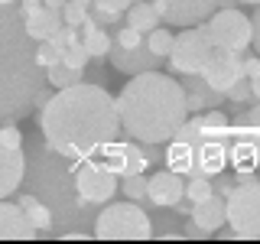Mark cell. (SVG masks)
I'll return each instance as SVG.
<instances>
[{
	"instance_id": "60d3db41",
	"label": "cell",
	"mask_w": 260,
	"mask_h": 244,
	"mask_svg": "<svg viewBox=\"0 0 260 244\" xmlns=\"http://www.w3.org/2000/svg\"><path fill=\"white\" fill-rule=\"evenodd\" d=\"M176 211H179V215H192V202H189V199H182V202L176 205Z\"/></svg>"
},
{
	"instance_id": "277c9868",
	"label": "cell",
	"mask_w": 260,
	"mask_h": 244,
	"mask_svg": "<svg viewBox=\"0 0 260 244\" xmlns=\"http://www.w3.org/2000/svg\"><path fill=\"white\" fill-rule=\"evenodd\" d=\"M234 124L228 114L218 108L202 111V114H189L185 124L176 130V137L169 140L166 160L169 169L182 173L185 179L192 176H208L215 179L218 173H224L228 166V143H231Z\"/></svg>"
},
{
	"instance_id": "ba28073f",
	"label": "cell",
	"mask_w": 260,
	"mask_h": 244,
	"mask_svg": "<svg viewBox=\"0 0 260 244\" xmlns=\"http://www.w3.org/2000/svg\"><path fill=\"white\" fill-rule=\"evenodd\" d=\"M211 55H215V43L208 39L205 26L199 23V26H185L176 36L173 52H169L166 62L176 75H202L205 65L211 62Z\"/></svg>"
},
{
	"instance_id": "8992f818",
	"label": "cell",
	"mask_w": 260,
	"mask_h": 244,
	"mask_svg": "<svg viewBox=\"0 0 260 244\" xmlns=\"http://www.w3.org/2000/svg\"><path fill=\"white\" fill-rule=\"evenodd\" d=\"M94 238L101 241H150L153 238V222L143 211L140 202H108L94 215Z\"/></svg>"
},
{
	"instance_id": "7402d4cb",
	"label": "cell",
	"mask_w": 260,
	"mask_h": 244,
	"mask_svg": "<svg viewBox=\"0 0 260 244\" xmlns=\"http://www.w3.org/2000/svg\"><path fill=\"white\" fill-rule=\"evenodd\" d=\"M16 202H20V208L26 211V218L32 222V228H36L39 234H49V231L55 228V211L49 208V205H46L43 199H39L36 192H23Z\"/></svg>"
},
{
	"instance_id": "1f68e13d",
	"label": "cell",
	"mask_w": 260,
	"mask_h": 244,
	"mask_svg": "<svg viewBox=\"0 0 260 244\" xmlns=\"http://www.w3.org/2000/svg\"><path fill=\"white\" fill-rule=\"evenodd\" d=\"M62 62L72 65V69H78V72H85L88 62H91V52L85 49V43H72V46L62 52Z\"/></svg>"
},
{
	"instance_id": "83f0119b",
	"label": "cell",
	"mask_w": 260,
	"mask_h": 244,
	"mask_svg": "<svg viewBox=\"0 0 260 244\" xmlns=\"http://www.w3.org/2000/svg\"><path fill=\"white\" fill-rule=\"evenodd\" d=\"M173 43H176V36L169 29H162V26H156L153 33H146V46H150V52L159 55L162 62H166L169 52H173Z\"/></svg>"
},
{
	"instance_id": "4dcf8cb0",
	"label": "cell",
	"mask_w": 260,
	"mask_h": 244,
	"mask_svg": "<svg viewBox=\"0 0 260 244\" xmlns=\"http://www.w3.org/2000/svg\"><path fill=\"white\" fill-rule=\"evenodd\" d=\"M224 98L234 104V108H241V104H250V101H254V88H250V78H247V75L238 78V81H234V85L224 92Z\"/></svg>"
},
{
	"instance_id": "d6a6232c",
	"label": "cell",
	"mask_w": 260,
	"mask_h": 244,
	"mask_svg": "<svg viewBox=\"0 0 260 244\" xmlns=\"http://www.w3.org/2000/svg\"><path fill=\"white\" fill-rule=\"evenodd\" d=\"M36 62L43 65V69H52V65L62 62V49L52 43V39H46V43H36Z\"/></svg>"
},
{
	"instance_id": "6da1fadb",
	"label": "cell",
	"mask_w": 260,
	"mask_h": 244,
	"mask_svg": "<svg viewBox=\"0 0 260 244\" xmlns=\"http://www.w3.org/2000/svg\"><path fill=\"white\" fill-rule=\"evenodd\" d=\"M39 130L55 153L69 160H88L98 157L104 143L117 140L124 127L117 98H111L94 81H78L55 92L39 108Z\"/></svg>"
},
{
	"instance_id": "d590c367",
	"label": "cell",
	"mask_w": 260,
	"mask_h": 244,
	"mask_svg": "<svg viewBox=\"0 0 260 244\" xmlns=\"http://www.w3.org/2000/svg\"><path fill=\"white\" fill-rule=\"evenodd\" d=\"M211 186H215V192H218V195H224V199H228V195L234 192V186H238V179H231V176L218 173L215 179H211Z\"/></svg>"
},
{
	"instance_id": "52a82bcc",
	"label": "cell",
	"mask_w": 260,
	"mask_h": 244,
	"mask_svg": "<svg viewBox=\"0 0 260 244\" xmlns=\"http://www.w3.org/2000/svg\"><path fill=\"white\" fill-rule=\"evenodd\" d=\"M111 65L117 72H124V75H140V72H150V69H159L162 59L159 55L150 52V46H146V36L143 33H137L134 26H117L114 33V43H111V52H108Z\"/></svg>"
},
{
	"instance_id": "74e56055",
	"label": "cell",
	"mask_w": 260,
	"mask_h": 244,
	"mask_svg": "<svg viewBox=\"0 0 260 244\" xmlns=\"http://www.w3.org/2000/svg\"><path fill=\"white\" fill-rule=\"evenodd\" d=\"M257 72H260V55H247V59H244V75L254 78Z\"/></svg>"
},
{
	"instance_id": "2e32d148",
	"label": "cell",
	"mask_w": 260,
	"mask_h": 244,
	"mask_svg": "<svg viewBox=\"0 0 260 244\" xmlns=\"http://www.w3.org/2000/svg\"><path fill=\"white\" fill-rule=\"evenodd\" d=\"M26 179V157L23 146H10L0 134V199L13 195Z\"/></svg>"
},
{
	"instance_id": "b9f144b4",
	"label": "cell",
	"mask_w": 260,
	"mask_h": 244,
	"mask_svg": "<svg viewBox=\"0 0 260 244\" xmlns=\"http://www.w3.org/2000/svg\"><path fill=\"white\" fill-rule=\"evenodd\" d=\"M250 88H254V101H260V72L250 78Z\"/></svg>"
},
{
	"instance_id": "7bdbcfd3",
	"label": "cell",
	"mask_w": 260,
	"mask_h": 244,
	"mask_svg": "<svg viewBox=\"0 0 260 244\" xmlns=\"http://www.w3.org/2000/svg\"><path fill=\"white\" fill-rule=\"evenodd\" d=\"M43 4H46V7H52V10H62V7L69 4V0H43Z\"/></svg>"
},
{
	"instance_id": "ffe728a7",
	"label": "cell",
	"mask_w": 260,
	"mask_h": 244,
	"mask_svg": "<svg viewBox=\"0 0 260 244\" xmlns=\"http://www.w3.org/2000/svg\"><path fill=\"white\" fill-rule=\"evenodd\" d=\"M189 218L205 234H215L221 225H228V199H224V195H218V192L208 195L205 202H195V205H192V215Z\"/></svg>"
},
{
	"instance_id": "4316f807",
	"label": "cell",
	"mask_w": 260,
	"mask_h": 244,
	"mask_svg": "<svg viewBox=\"0 0 260 244\" xmlns=\"http://www.w3.org/2000/svg\"><path fill=\"white\" fill-rule=\"evenodd\" d=\"M81 75H85V72L72 69V65H65V62L52 65V69H46V81L55 88V92H62V88H72V85H78V81H85Z\"/></svg>"
},
{
	"instance_id": "f1b7e54d",
	"label": "cell",
	"mask_w": 260,
	"mask_h": 244,
	"mask_svg": "<svg viewBox=\"0 0 260 244\" xmlns=\"http://www.w3.org/2000/svg\"><path fill=\"white\" fill-rule=\"evenodd\" d=\"M208 195H215V186H211V179L208 176H192L189 182H185V199L192 202H205Z\"/></svg>"
},
{
	"instance_id": "3957f363",
	"label": "cell",
	"mask_w": 260,
	"mask_h": 244,
	"mask_svg": "<svg viewBox=\"0 0 260 244\" xmlns=\"http://www.w3.org/2000/svg\"><path fill=\"white\" fill-rule=\"evenodd\" d=\"M46 85V69L36 62V39L26 33L20 4H0V120L13 124L26 117Z\"/></svg>"
},
{
	"instance_id": "d4e9b609",
	"label": "cell",
	"mask_w": 260,
	"mask_h": 244,
	"mask_svg": "<svg viewBox=\"0 0 260 244\" xmlns=\"http://www.w3.org/2000/svg\"><path fill=\"white\" fill-rule=\"evenodd\" d=\"M127 10H130V0H94L91 4V16L101 26H117Z\"/></svg>"
},
{
	"instance_id": "e0dca14e",
	"label": "cell",
	"mask_w": 260,
	"mask_h": 244,
	"mask_svg": "<svg viewBox=\"0 0 260 244\" xmlns=\"http://www.w3.org/2000/svg\"><path fill=\"white\" fill-rule=\"evenodd\" d=\"M185 199V179L176 169H159L150 176V205L156 208H176Z\"/></svg>"
},
{
	"instance_id": "44dd1931",
	"label": "cell",
	"mask_w": 260,
	"mask_h": 244,
	"mask_svg": "<svg viewBox=\"0 0 260 244\" xmlns=\"http://www.w3.org/2000/svg\"><path fill=\"white\" fill-rule=\"evenodd\" d=\"M23 23H26V33L36 43H46V39H52L55 33L62 29V10H52V7H36V10H26L23 13Z\"/></svg>"
},
{
	"instance_id": "f35d334b",
	"label": "cell",
	"mask_w": 260,
	"mask_h": 244,
	"mask_svg": "<svg viewBox=\"0 0 260 244\" xmlns=\"http://www.w3.org/2000/svg\"><path fill=\"white\" fill-rule=\"evenodd\" d=\"M250 23H254V49H257V55H260V4H257L254 16H250Z\"/></svg>"
},
{
	"instance_id": "e575fe53",
	"label": "cell",
	"mask_w": 260,
	"mask_h": 244,
	"mask_svg": "<svg viewBox=\"0 0 260 244\" xmlns=\"http://www.w3.org/2000/svg\"><path fill=\"white\" fill-rule=\"evenodd\" d=\"M231 124H238V127H254V130H260V101H257V104H254L250 111L238 114V117H234Z\"/></svg>"
},
{
	"instance_id": "8fae6325",
	"label": "cell",
	"mask_w": 260,
	"mask_h": 244,
	"mask_svg": "<svg viewBox=\"0 0 260 244\" xmlns=\"http://www.w3.org/2000/svg\"><path fill=\"white\" fill-rule=\"evenodd\" d=\"M75 186H78L81 202L108 205L114 199V192L120 189V176L111 173L98 157H88V160H75Z\"/></svg>"
},
{
	"instance_id": "9a60e30c",
	"label": "cell",
	"mask_w": 260,
	"mask_h": 244,
	"mask_svg": "<svg viewBox=\"0 0 260 244\" xmlns=\"http://www.w3.org/2000/svg\"><path fill=\"white\" fill-rule=\"evenodd\" d=\"M202 78H205L215 92H228L238 78H244L241 52H234V49H215V55H211V62L205 65Z\"/></svg>"
},
{
	"instance_id": "ee69618b",
	"label": "cell",
	"mask_w": 260,
	"mask_h": 244,
	"mask_svg": "<svg viewBox=\"0 0 260 244\" xmlns=\"http://www.w3.org/2000/svg\"><path fill=\"white\" fill-rule=\"evenodd\" d=\"M238 4H250V7H257V4H260V0H238Z\"/></svg>"
},
{
	"instance_id": "4fadbf2b",
	"label": "cell",
	"mask_w": 260,
	"mask_h": 244,
	"mask_svg": "<svg viewBox=\"0 0 260 244\" xmlns=\"http://www.w3.org/2000/svg\"><path fill=\"white\" fill-rule=\"evenodd\" d=\"M153 7L169 26H199L218 10V0H153Z\"/></svg>"
},
{
	"instance_id": "d6986e66",
	"label": "cell",
	"mask_w": 260,
	"mask_h": 244,
	"mask_svg": "<svg viewBox=\"0 0 260 244\" xmlns=\"http://www.w3.org/2000/svg\"><path fill=\"white\" fill-rule=\"evenodd\" d=\"M182 88H185V104H189V114H202V111H211L218 108L221 101H228L224 92H215L202 75H182Z\"/></svg>"
},
{
	"instance_id": "cb8c5ba5",
	"label": "cell",
	"mask_w": 260,
	"mask_h": 244,
	"mask_svg": "<svg viewBox=\"0 0 260 244\" xmlns=\"http://www.w3.org/2000/svg\"><path fill=\"white\" fill-rule=\"evenodd\" d=\"M159 20H162V16H159L156 7H153V0H137V4H130V10L124 13V23L134 26L137 33H143V36L156 29Z\"/></svg>"
},
{
	"instance_id": "7dc6e473",
	"label": "cell",
	"mask_w": 260,
	"mask_h": 244,
	"mask_svg": "<svg viewBox=\"0 0 260 244\" xmlns=\"http://www.w3.org/2000/svg\"><path fill=\"white\" fill-rule=\"evenodd\" d=\"M130 4H137V0H130Z\"/></svg>"
},
{
	"instance_id": "bcb514c9",
	"label": "cell",
	"mask_w": 260,
	"mask_h": 244,
	"mask_svg": "<svg viewBox=\"0 0 260 244\" xmlns=\"http://www.w3.org/2000/svg\"><path fill=\"white\" fill-rule=\"evenodd\" d=\"M85 4H88V7H91V4H94V0H85Z\"/></svg>"
},
{
	"instance_id": "f546056e",
	"label": "cell",
	"mask_w": 260,
	"mask_h": 244,
	"mask_svg": "<svg viewBox=\"0 0 260 244\" xmlns=\"http://www.w3.org/2000/svg\"><path fill=\"white\" fill-rule=\"evenodd\" d=\"M62 20L69 23V26H78L81 29V23L91 20V7H88L85 0H69V4L62 7Z\"/></svg>"
},
{
	"instance_id": "7a4b0ae2",
	"label": "cell",
	"mask_w": 260,
	"mask_h": 244,
	"mask_svg": "<svg viewBox=\"0 0 260 244\" xmlns=\"http://www.w3.org/2000/svg\"><path fill=\"white\" fill-rule=\"evenodd\" d=\"M117 114L124 134L137 143H169L189 117L185 88L182 81L156 69L130 75V81L117 92Z\"/></svg>"
},
{
	"instance_id": "603a6c76",
	"label": "cell",
	"mask_w": 260,
	"mask_h": 244,
	"mask_svg": "<svg viewBox=\"0 0 260 244\" xmlns=\"http://www.w3.org/2000/svg\"><path fill=\"white\" fill-rule=\"evenodd\" d=\"M81 43H85L88 52H91V59H108L114 36L108 33V26H101V23L91 16V20L81 23Z\"/></svg>"
},
{
	"instance_id": "5bb4252c",
	"label": "cell",
	"mask_w": 260,
	"mask_h": 244,
	"mask_svg": "<svg viewBox=\"0 0 260 244\" xmlns=\"http://www.w3.org/2000/svg\"><path fill=\"white\" fill-rule=\"evenodd\" d=\"M228 166H234V173H244V169L260 173V130L234 124L231 143H228Z\"/></svg>"
},
{
	"instance_id": "836d02e7",
	"label": "cell",
	"mask_w": 260,
	"mask_h": 244,
	"mask_svg": "<svg viewBox=\"0 0 260 244\" xmlns=\"http://www.w3.org/2000/svg\"><path fill=\"white\" fill-rule=\"evenodd\" d=\"M52 43L65 52V49H69L72 43H81V29H78V26H69V23H62V29L52 36Z\"/></svg>"
},
{
	"instance_id": "30bf717a",
	"label": "cell",
	"mask_w": 260,
	"mask_h": 244,
	"mask_svg": "<svg viewBox=\"0 0 260 244\" xmlns=\"http://www.w3.org/2000/svg\"><path fill=\"white\" fill-rule=\"evenodd\" d=\"M202 26H205L208 39L215 43V49H234V52H244L247 46H254V23H250V16H244L238 7L215 10Z\"/></svg>"
},
{
	"instance_id": "f6af8a7d",
	"label": "cell",
	"mask_w": 260,
	"mask_h": 244,
	"mask_svg": "<svg viewBox=\"0 0 260 244\" xmlns=\"http://www.w3.org/2000/svg\"><path fill=\"white\" fill-rule=\"evenodd\" d=\"M0 4H20V0H0Z\"/></svg>"
},
{
	"instance_id": "9c48e42d",
	"label": "cell",
	"mask_w": 260,
	"mask_h": 244,
	"mask_svg": "<svg viewBox=\"0 0 260 244\" xmlns=\"http://www.w3.org/2000/svg\"><path fill=\"white\" fill-rule=\"evenodd\" d=\"M228 225L234 228L238 241L260 238V179L234 186V192L228 195Z\"/></svg>"
},
{
	"instance_id": "8d00e7d4",
	"label": "cell",
	"mask_w": 260,
	"mask_h": 244,
	"mask_svg": "<svg viewBox=\"0 0 260 244\" xmlns=\"http://www.w3.org/2000/svg\"><path fill=\"white\" fill-rule=\"evenodd\" d=\"M0 134H4V140L10 143V146H23V134H20V127H16V124H4V127H0Z\"/></svg>"
},
{
	"instance_id": "ab89813d",
	"label": "cell",
	"mask_w": 260,
	"mask_h": 244,
	"mask_svg": "<svg viewBox=\"0 0 260 244\" xmlns=\"http://www.w3.org/2000/svg\"><path fill=\"white\" fill-rule=\"evenodd\" d=\"M36 7H43V0H20V10H36Z\"/></svg>"
},
{
	"instance_id": "ac0fdd59",
	"label": "cell",
	"mask_w": 260,
	"mask_h": 244,
	"mask_svg": "<svg viewBox=\"0 0 260 244\" xmlns=\"http://www.w3.org/2000/svg\"><path fill=\"white\" fill-rule=\"evenodd\" d=\"M32 238H39V231L32 228L26 211L20 208V202L0 199V241H32Z\"/></svg>"
},
{
	"instance_id": "484cf974",
	"label": "cell",
	"mask_w": 260,
	"mask_h": 244,
	"mask_svg": "<svg viewBox=\"0 0 260 244\" xmlns=\"http://www.w3.org/2000/svg\"><path fill=\"white\" fill-rule=\"evenodd\" d=\"M120 192L124 199H134L140 205H150V176L137 173V176H124L120 179Z\"/></svg>"
},
{
	"instance_id": "5b68a950",
	"label": "cell",
	"mask_w": 260,
	"mask_h": 244,
	"mask_svg": "<svg viewBox=\"0 0 260 244\" xmlns=\"http://www.w3.org/2000/svg\"><path fill=\"white\" fill-rule=\"evenodd\" d=\"M29 192H36L49 208L55 211L59 225H81L85 215L81 208L78 186H75V160L55 153L52 146H36L29 157Z\"/></svg>"
},
{
	"instance_id": "7c38bea8",
	"label": "cell",
	"mask_w": 260,
	"mask_h": 244,
	"mask_svg": "<svg viewBox=\"0 0 260 244\" xmlns=\"http://www.w3.org/2000/svg\"><path fill=\"white\" fill-rule=\"evenodd\" d=\"M98 160H101L111 173H117L120 179L146 173V166H150L146 146H137L134 137H130V140H111V143H104L101 153H98Z\"/></svg>"
}]
</instances>
